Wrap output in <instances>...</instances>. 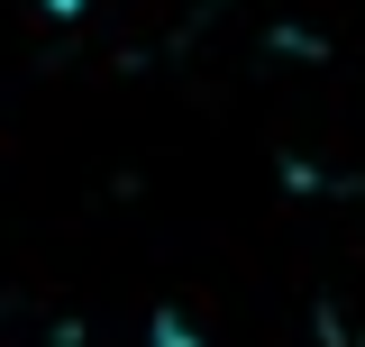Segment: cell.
<instances>
[{
  "label": "cell",
  "instance_id": "obj_1",
  "mask_svg": "<svg viewBox=\"0 0 365 347\" xmlns=\"http://www.w3.org/2000/svg\"><path fill=\"white\" fill-rule=\"evenodd\" d=\"M137 347H192V338H182L174 320H155V329H146V338H137Z\"/></svg>",
  "mask_w": 365,
  "mask_h": 347
}]
</instances>
